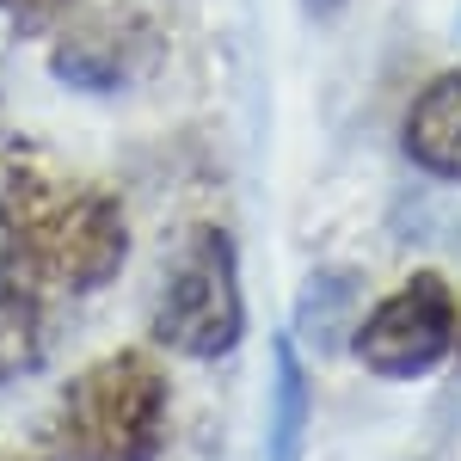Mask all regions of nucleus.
I'll return each instance as SVG.
<instances>
[{
	"instance_id": "nucleus-1",
	"label": "nucleus",
	"mask_w": 461,
	"mask_h": 461,
	"mask_svg": "<svg viewBox=\"0 0 461 461\" xmlns=\"http://www.w3.org/2000/svg\"><path fill=\"white\" fill-rule=\"evenodd\" d=\"M0 234L13 247V265L56 289H105L130 258V221L123 203L37 167H13L0 185Z\"/></svg>"
},
{
	"instance_id": "nucleus-2",
	"label": "nucleus",
	"mask_w": 461,
	"mask_h": 461,
	"mask_svg": "<svg viewBox=\"0 0 461 461\" xmlns=\"http://www.w3.org/2000/svg\"><path fill=\"white\" fill-rule=\"evenodd\" d=\"M167 437V375L142 351L93 363L56 406V449L68 461H154Z\"/></svg>"
},
{
	"instance_id": "nucleus-3",
	"label": "nucleus",
	"mask_w": 461,
	"mask_h": 461,
	"mask_svg": "<svg viewBox=\"0 0 461 461\" xmlns=\"http://www.w3.org/2000/svg\"><path fill=\"white\" fill-rule=\"evenodd\" d=\"M240 332H247V295H240L234 240L221 228H191L154 302V339L178 357L215 363L240 345Z\"/></svg>"
},
{
	"instance_id": "nucleus-4",
	"label": "nucleus",
	"mask_w": 461,
	"mask_h": 461,
	"mask_svg": "<svg viewBox=\"0 0 461 461\" xmlns=\"http://www.w3.org/2000/svg\"><path fill=\"white\" fill-rule=\"evenodd\" d=\"M456 339H461L456 289L437 271H419L351 326V357L382 382H412L456 351Z\"/></svg>"
},
{
	"instance_id": "nucleus-5",
	"label": "nucleus",
	"mask_w": 461,
	"mask_h": 461,
	"mask_svg": "<svg viewBox=\"0 0 461 461\" xmlns=\"http://www.w3.org/2000/svg\"><path fill=\"white\" fill-rule=\"evenodd\" d=\"M406 160L419 173L461 185V74H437L406 111Z\"/></svg>"
},
{
	"instance_id": "nucleus-6",
	"label": "nucleus",
	"mask_w": 461,
	"mask_h": 461,
	"mask_svg": "<svg viewBox=\"0 0 461 461\" xmlns=\"http://www.w3.org/2000/svg\"><path fill=\"white\" fill-rule=\"evenodd\" d=\"M136 50H148V32L130 25V19H99L86 32H74L56 43V74L74 80V86H93V93H111L117 80L136 74Z\"/></svg>"
},
{
	"instance_id": "nucleus-7",
	"label": "nucleus",
	"mask_w": 461,
	"mask_h": 461,
	"mask_svg": "<svg viewBox=\"0 0 461 461\" xmlns=\"http://www.w3.org/2000/svg\"><path fill=\"white\" fill-rule=\"evenodd\" d=\"M43 357V302L32 289V271L0 258V388L37 369Z\"/></svg>"
},
{
	"instance_id": "nucleus-8",
	"label": "nucleus",
	"mask_w": 461,
	"mask_h": 461,
	"mask_svg": "<svg viewBox=\"0 0 461 461\" xmlns=\"http://www.w3.org/2000/svg\"><path fill=\"white\" fill-rule=\"evenodd\" d=\"M302 430H308V382L289 345H277V412H271V461L302 456Z\"/></svg>"
},
{
	"instance_id": "nucleus-9",
	"label": "nucleus",
	"mask_w": 461,
	"mask_h": 461,
	"mask_svg": "<svg viewBox=\"0 0 461 461\" xmlns=\"http://www.w3.org/2000/svg\"><path fill=\"white\" fill-rule=\"evenodd\" d=\"M74 0H0V19H13L19 32H43L56 19H68Z\"/></svg>"
},
{
	"instance_id": "nucleus-10",
	"label": "nucleus",
	"mask_w": 461,
	"mask_h": 461,
	"mask_svg": "<svg viewBox=\"0 0 461 461\" xmlns=\"http://www.w3.org/2000/svg\"><path fill=\"white\" fill-rule=\"evenodd\" d=\"M456 357H461V339H456Z\"/></svg>"
},
{
	"instance_id": "nucleus-11",
	"label": "nucleus",
	"mask_w": 461,
	"mask_h": 461,
	"mask_svg": "<svg viewBox=\"0 0 461 461\" xmlns=\"http://www.w3.org/2000/svg\"><path fill=\"white\" fill-rule=\"evenodd\" d=\"M0 461H6V456H0Z\"/></svg>"
}]
</instances>
